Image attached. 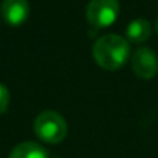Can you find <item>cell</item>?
<instances>
[{"mask_svg":"<svg viewBox=\"0 0 158 158\" xmlns=\"http://www.w3.org/2000/svg\"><path fill=\"white\" fill-rule=\"evenodd\" d=\"M129 51L131 49L126 39L117 34H109L100 37L95 42L92 54L98 66L107 71H115L126 63Z\"/></svg>","mask_w":158,"mask_h":158,"instance_id":"obj_1","label":"cell"},{"mask_svg":"<svg viewBox=\"0 0 158 158\" xmlns=\"http://www.w3.org/2000/svg\"><path fill=\"white\" fill-rule=\"evenodd\" d=\"M34 131L37 137L49 144H57L64 140L68 134V124L64 118L55 110H43L34 121Z\"/></svg>","mask_w":158,"mask_h":158,"instance_id":"obj_2","label":"cell"},{"mask_svg":"<svg viewBox=\"0 0 158 158\" xmlns=\"http://www.w3.org/2000/svg\"><path fill=\"white\" fill-rule=\"evenodd\" d=\"M120 12L118 0H91L86 8V19L91 26L100 29L110 26Z\"/></svg>","mask_w":158,"mask_h":158,"instance_id":"obj_3","label":"cell"},{"mask_svg":"<svg viewBox=\"0 0 158 158\" xmlns=\"http://www.w3.org/2000/svg\"><path fill=\"white\" fill-rule=\"evenodd\" d=\"M132 71L140 78H154L158 71V58L155 52L149 48L137 49L132 55Z\"/></svg>","mask_w":158,"mask_h":158,"instance_id":"obj_4","label":"cell"},{"mask_svg":"<svg viewBox=\"0 0 158 158\" xmlns=\"http://www.w3.org/2000/svg\"><path fill=\"white\" fill-rule=\"evenodd\" d=\"M29 15L28 0H3L2 2V17L9 26H22Z\"/></svg>","mask_w":158,"mask_h":158,"instance_id":"obj_5","label":"cell"},{"mask_svg":"<svg viewBox=\"0 0 158 158\" xmlns=\"http://www.w3.org/2000/svg\"><path fill=\"white\" fill-rule=\"evenodd\" d=\"M151 32H152V29H151L149 22L144 19H137L127 25L126 37L132 43H143L151 37Z\"/></svg>","mask_w":158,"mask_h":158,"instance_id":"obj_6","label":"cell"},{"mask_svg":"<svg viewBox=\"0 0 158 158\" xmlns=\"http://www.w3.org/2000/svg\"><path fill=\"white\" fill-rule=\"evenodd\" d=\"M9 158H48V152L39 143L25 141V143L17 144L11 151Z\"/></svg>","mask_w":158,"mask_h":158,"instance_id":"obj_7","label":"cell"},{"mask_svg":"<svg viewBox=\"0 0 158 158\" xmlns=\"http://www.w3.org/2000/svg\"><path fill=\"white\" fill-rule=\"evenodd\" d=\"M8 105H9V92H8L6 86L0 83V114L6 112Z\"/></svg>","mask_w":158,"mask_h":158,"instance_id":"obj_8","label":"cell"},{"mask_svg":"<svg viewBox=\"0 0 158 158\" xmlns=\"http://www.w3.org/2000/svg\"><path fill=\"white\" fill-rule=\"evenodd\" d=\"M157 32H158V19H157Z\"/></svg>","mask_w":158,"mask_h":158,"instance_id":"obj_9","label":"cell"}]
</instances>
